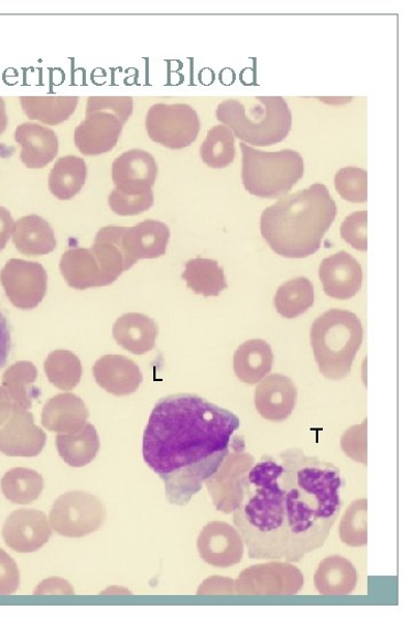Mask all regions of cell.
<instances>
[{
	"instance_id": "1",
	"label": "cell",
	"mask_w": 412,
	"mask_h": 618,
	"mask_svg": "<svg viewBox=\"0 0 412 618\" xmlns=\"http://www.w3.org/2000/svg\"><path fill=\"white\" fill-rule=\"evenodd\" d=\"M344 480L333 463L290 448L264 455L234 511L250 559L300 563L327 542L343 507Z\"/></svg>"
},
{
	"instance_id": "2",
	"label": "cell",
	"mask_w": 412,
	"mask_h": 618,
	"mask_svg": "<svg viewBox=\"0 0 412 618\" xmlns=\"http://www.w3.org/2000/svg\"><path fill=\"white\" fill-rule=\"evenodd\" d=\"M240 419L197 395L161 399L143 433V460L160 477L173 506L184 507L213 478L242 436Z\"/></svg>"
},
{
	"instance_id": "3",
	"label": "cell",
	"mask_w": 412,
	"mask_h": 618,
	"mask_svg": "<svg viewBox=\"0 0 412 618\" xmlns=\"http://www.w3.org/2000/svg\"><path fill=\"white\" fill-rule=\"evenodd\" d=\"M337 217V204L322 184L282 197L260 218L264 241L279 256L303 259L319 250Z\"/></svg>"
},
{
	"instance_id": "4",
	"label": "cell",
	"mask_w": 412,
	"mask_h": 618,
	"mask_svg": "<svg viewBox=\"0 0 412 618\" xmlns=\"http://www.w3.org/2000/svg\"><path fill=\"white\" fill-rule=\"evenodd\" d=\"M217 120L247 144L271 147L292 129V111L282 97L234 98L223 101Z\"/></svg>"
},
{
	"instance_id": "5",
	"label": "cell",
	"mask_w": 412,
	"mask_h": 618,
	"mask_svg": "<svg viewBox=\"0 0 412 618\" xmlns=\"http://www.w3.org/2000/svg\"><path fill=\"white\" fill-rule=\"evenodd\" d=\"M362 341L360 318L346 310L323 313L311 328V345L319 372L332 380L349 376Z\"/></svg>"
},
{
	"instance_id": "6",
	"label": "cell",
	"mask_w": 412,
	"mask_h": 618,
	"mask_svg": "<svg viewBox=\"0 0 412 618\" xmlns=\"http://www.w3.org/2000/svg\"><path fill=\"white\" fill-rule=\"evenodd\" d=\"M242 183L248 193L261 198L286 195L304 176L303 156L292 150L264 153L241 142Z\"/></svg>"
},
{
	"instance_id": "7",
	"label": "cell",
	"mask_w": 412,
	"mask_h": 618,
	"mask_svg": "<svg viewBox=\"0 0 412 618\" xmlns=\"http://www.w3.org/2000/svg\"><path fill=\"white\" fill-rule=\"evenodd\" d=\"M133 112L129 97H91L87 99L86 119L76 128L74 140L86 156L111 152Z\"/></svg>"
},
{
	"instance_id": "8",
	"label": "cell",
	"mask_w": 412,
	"mask_h": 618,
	"mask_svg": "<svg viewBox=\"0 0 412 618\" xmlns=\"http://www.w3.org/2000/svg\"><path fill=\"white\" fill-rule=\"evenodd\" d=\"M145 130L150 138L170 150H183L196 141L200 121L186 104H156L147 112Z\"/></svg>"
},
{
	"instance_id": "9",
	"label": "cell",
	"mask_w": 412,
	"mask_h": 618,
	"mask_svg": "<svg viewBox=\"0 0 412 618\" xmlns=\"http://www.w3.org/2000/svg\"><path fill=\"white\" fill-rule=\"evenodd\" d=\"M303 572L289 562L253 565L235 581V595L294 596L304 587Z\"/></svg>"
},
{
	"instance_id": "10",
	"label": "cell",
	"mask_w": 412,
	"mask_h": 618,
	"mask_svg": "<svg viewBox=\"0 0 412 618\" xmlns=\"http://www.w3.org/2000/svg\"><path fill=\"white\" fill-rule=\"evenodd\" d=\"M246 451L243 436L226 457L218 473L206 481L214 505L226 514L237 510L243 499V484L256 459Z\"/></svg>"
},
{
	"instance_id": "11",
	"label": "cell",
	"mask_w": 412,
	"mask_h": 618,
	"mask_svg": "<svg viewBox=\"0 0 412 618\" xmlns=\"http://www.w3.org/2000/svg\"><path fill=\"white\" fill-rule=\"evenodd\" d=\"M48 277L43 264L22 259H10L0 282L9 301L19 310H34L44 301L47 292Z\"/></svg>"
},
{
	"instance_id": "12",
	"label": "cell",
	"mask_w": 412,
	"mask_h": 618,
	"mask_svg": "<svg viewBox=\"0 0 412 618\" xmlns=\"http://www.w3.org/2000/svg\"><path fill=\"white\" fill-rule=\"evenodd\" d=\"M197 547L203 561L218 568L238 565L245 555V541L238 529L221 521L204 527Z\"/></svg>"
},
{
	"instance_id": "13",
	"label": "cell",
	"mask_w": 412,
	"mask_h": 618,
	"mask_svg": "<svg viewBox=\"0 0 412 618\" xmlns=\"http://www.w3.org/2000/svg\"><path fill=\"white\" fill-rule=\"evenodd\" d=\"M158 172V163L152 154L141 150L126 152L112 163L115 189L130 195L153 192Z\"/></svg>"
},
{
	"instance_id": "14",
	"label": "cell",
	"mask_w": 412,
	"mask_h": 618,
	"mask_svg": "<svg viewBox=\"0 0 412 618\" xmlns=\"http://www.w3.org/2000/svg\"><path fill=\"white\" fill-rule=\"evenodd\" d=\"M318 274L323 290L330 299L348 301L357 296L362 288L361 264L346 251L323 259Z\"/></svg>"
},
{
	"instance_id": "15",
	"label": "cell",
	"mask_w": 412,
	"mask_h": 618,
	"mask_svg": "<svg viewBox=\"0 0 412 618\" xmlns=\"http://www.w3.org/2000/svg\"><path fill=\"white\" fill-rule=\"evenodd\" d=\"M299 390L291 378L274 373L261 381L254 393L258 414L270 422L288 420L296 406Z\"/></svg>"
},
{
	"instance_id": "16",
	"label": "cell",
	"mask_w": 412,
	"mask_h": 618,
	"mask_svg": "<svg viewBox=\"0 0 412 618\" xmlns=\"http://www.w3.org/2000/svg\"><path fill=\"white\" fill-rule=\"evenodd\" d=\"M45 434L34 423L31 412L12 408L0 426V452L9 456H35L44 445Z\"/></svg>"
},
{
	"instance_id": "17",
	"label": "cell",
	"mask_w": 412,
	"mask_h": 618,
	"mask_svg": "<svg viewBox=\"0 0 412 618\" xmlns=\"http://www.w3.org/2000/svg\"><path fill=\"white\" fill-rule=\"evenodd\" d=\"M171 232L161 221L144 220L128 228L123 247L132 264L141 259H156L165 254Z\"/></svg>"
},
{
	"instance_id": "18",
	"label": "cell",
	"mask_w": 412,
	"mask_h": 618,
	"mask_svg": "<svg viewBox=\"0 0 412 618\" xmlns=\"http://www.w3.org/2000/svg\"><path fill=\"white\" fill-rule=\"evenodd\" d=\"M15 141L21 145V161L28 169H43L58 153L55 132L36 123H23L15 130Z\"/></svg>"
},
{
	"instance_id": "19",
	"label": "cell",
	"mask_w": 412,
	"mask_h": 618,
	"mask_svg": "<svg viewBox=\"0 0 412 618\" xmlns=\"http://www.w3.org/2000/svg\"><path fill=\"white\" fill-rule=\"evenodd\" d=\"M61 271L67 284L76 290L112 284L93 249L75 248L66 251L61 260Z\"/></svg>"
},
{
	"instance_id": "20",
	"label": "cell",
	"mask_w": 412,
	"mask_h": 618,
	"mask_svg": "<svg viewBox=\"0 0 412 618\" xmlns=\"http://www.w3.org/2000/svg\"><path fill=\"white\" fill-rule=\"evenodd\" d=\"M158 336V323L150 316L140 313L123 314L117 318L112 327V337L116 343L135 356H142L152 350Z\"/></svg>"
},
{
	"instance_id": "21",
	"label": "cell",
	"mask_w": 412,
	"mask_h": 618,
	"mask_svg": "<svg viewBox=\"0 0 412 618\" xmlns=\"http://www.w3.org/2000/svg\"><path fill=\"white\" fill-rule=\"evenodd\" d=\"M96 380L102 389L123 397L138 390L142 381L139 367L122 356H106L94 368Z\"/></svg>"
},
{
	"instance_id": "22",
	"label": "cell",
	"mask_w": 412,
	"mask_h": 618,
	"mask_svg": "<svg viewBox=\"0 0 412 618\" xmlns=\"http://www.w3.org/2000/svg\"><path fill=\"white\" fill-rule=\"evenodd\" d=\"M3 535L7 544L18 552L36 551L48 538L44 516L36 511H17L8 519Z\"/></svg>"
},
{
	"instance_id": "23",
	"label": "cell",
	"mask_w": 412,
	"mask_h": 618,
	"mask_svg": "<svg viewBox=\"0 0 412 618\" xmlns=\"http://www.w3.org/2000/svg\"><path fill=\"white\" fill-rule=\"evenodd\" d=\"M358 578V571L348 559L332 555L319 563L314 575V585L322 596H347L356 590Z\"/></svg>"
},
{
	"instance_id": "24",
	"label": "cell",
	"mask_w": 412,
	"mask_h": 618,
	"mask_svg": "<svg viewBox=\"0 0 412 618\" xmlns=\"http://www.w3.org/2000/svg\"><path fill=\"white\" fill-rule=\"evenodd\" d=\"M128 227L107 226L97 234L93 251L101 269L113 283L133 264L123 247V237Z\"/></svg>"
},
{
	"instance_id": "25",
	"label": "cell",
	"mask_w": 412,
	"mask_h": 618,
	"mask_svg": "<svg viewBox=\"0 0 412 618\" xmlns=\"http://www.w3.org/2000/svg\"><path fill=\"white\" fill-rule=\"evenodd\" d=\"M12 239L17 250L26 257L48 254L56 248L53 227L36 215L19 219L14 224Z\"/></svg>"
},
{
	"instance_id": "26",
	"label": "cell",
	"mask_w": 412,
	"mask_h": 618,
	"mask_svg": "<svg viewBox=\"0 0 412 618\" xmlns=\"http://www.w3.org/2000/svg\"><path fill=\"white\" fill-rule=\"evenodd\" d=\"M274 355L269 343L251 339L242 344L234 356V372L248 386H256L273 368Z\"/></svg>"
},
{
	"instance_id": "27",
	"label": "cell",
	"mask_w": 412,
	"mask_h": 618,
	"mask_svg": "<svg viewBox=\"0 0 412 618\" xmlns=\"http://www.w3.org/2000/svg\"><path fill=\"white\" fill-rule=\"evenodd\" d=\"M88 418L84 402L76 395L67 393L56 395L44 406L42 423L57 432H75L82 429Z\"/></svg>"
},
{
	"instance_id": "28",
	"label": "cell",
	"mask_w": 412,
	"mask_h": 618,
	"mask_svg": "<svg viewBox=\"0 0 412 618\" xmlns=\"http://www.w3.org/2000/svg\"><path fill=\"white\" fill-rule=\"evenodd\" d=\"M21 107L29 120L46 126L68 121L79 102L78 97H21Z\"/></svg>"
},
{
	"instance_id": "29",
	"label": "cell",
	"mask_w": 412,
	"mask_h": 618,
	"mask_svg": "<svg viewBox=\"0 0 412 618\" xmlns=\"http://www.w3.org/2000/svg\"><path fill=\"white\" fill-rule=\"evenodd\" d=\"M86 175L87 167L83 159L77 156L58 159L48 176L50 192L57 199H72L84 187Z\"/></svg>"
},
{
	"instance_id": "30",
	"label": "cell",
	"mask_w": 412,
	"mask_h": 618,
	"mask_svg": "<svg viewBox=\"0 0 412 618\" xmlns=\"http://www.w3.org/2000/svg\"><path fill=\"white\" fill-rule=\"evenodd\" d=\"M183 279L193 292L204 297H218L227 289L224 270L214 259H191L186 263Z\"/></svg>"
},
{
	"instance_id": "31",
	"label": "cell",
	"mask_w": 412,
	"mask_h": 618,
	"mask_svg": "<svg viewBox=\"0 0 412 618\" xmlns=\"http://www.w3.org/2000/svg\"><path fill=\"white\" fill-rule=\"evenodd\" d=\"M314 304V285L306 278H297L282 284L275 294L274 305L285 318H296Z\"/></svg>"
},
{
	"instance_id": "32",
	"label": "cell",
	"mask_w": 412,
	"mask_h": 618,
	"mask_svg": "<svg viewBox=\"0 0 412 618\" xmlns=\"http://www.w3.org/2000/svg\"><path fill=\"white\" fill-rule=\"evenodd\" d=\"M37 379V369L32 362H18L10 367L3 376V388L7 391L13 408L31 409L33 399L36 398L34 382Z\"/></svg>"
},
{
	"instance_id": "33",
	"label": "cell",
	"mask_w": 412,
	"mask_h": 618,
	"mask_svg": "<svg viewBox=\"0 0 412 618\" xmlns=\"http://www.w3.org/2000/svg\"><path fill=\"white\" fill-rule=\"evenodd\" d=\"M202 161L213 169L229 166L235 159V137L225 126H217L209 130L200 145Z\"/></svg>"
},
{
	"instance_id": "34",
	"label": "cell",
	"mask_w": 412,
	"mask_h": 618,
	"mask_svg": "<svg viewBox=\"0 0 412 618\" xmlns=\"http://www.w3.org/2000/svg\"><path fill=\"white\" fill-rule=\"evenodd\" d=\"M44 369L52 384L63 391L73 390L83 372L79 359L73 351L64 349L52 351Z\"/></svg>"
},
{
	"instance_id": "35",
	"label": "cell",
	"mask_w": 412,
	"mask_h": 618,
	"mask_svg": "<svg viewBox=\"0 0 412 618\" xmlns=\"http://www.w3.org/2000/svg\"><path fill=\"white\" fill-rule=\"evenodd\" d=\"M2 487L12 503L29 505L39 497L42 479L34 470L14 468L4 477Z\"/></svg>"
},
{
	"instance_id": "36",
	"label": "cell",
	"mask_w": 412,
	"mask_h": 618,
	"mask_svg": "<svg viewBox=\"0 0 412 618\" xmlns=\"http://www.w3.org/2000/svg\"><path fill=\"white\" fill-rule=\"evenodd\" d=\"M367 499L355 500L345 511L339 525L340 541L350 547H364L368 543L367 535Z\"/></svg>"
},
{
	"instance_id": "37",
	"label": "cell",
	"mask_w": 412,
	"mask_h": 618,
	"mask_svg": "<svg viewBox=\"0 0 412 618\" xmlns=\"http://www.w3.org/2000/svg\"><path fill=\"white\" fill-rule=\"evenodd\" d=\"M338 194L351 203H366L368 199V175L360 167L348 166L340 169L335 178Z\"/></svg>"
},
{
	"instance_id": "38",
	"label": "cell",
	"mask_w": 412,
	"mask_h": 618,
	"mask_svg": "<svg viewBox=\"0 0 412 618\" xmlns=\"http://www.w3.org/2000/svg\"><path fill=\"white\" fill-rule=\"evenodd\" d=\"M110 209L121 217H132L149 212L154 205V192L130 195L113 189L108 197Z\"/></svg>"
},
{
	"instance_id": "39",
	"label": "cell",
	"mask_w": 412,
	"mask_h": 618,
	"mask_svg": "<svg viewBox=\"0 0 412 618\" xmlns=\"http://www.w3.org/2000/svg\"><path fill=\"white\" fill-rule=\"evenodd\" d=\"M367 212L349 215L340 227V237L353 249L367 251Z\"/></svg>"
},
{
	"instance_id": "40",
	"label": "cell",
	"mask_w": 412,
	"mask_h": 618,
	"mask_svg": "<svg viewBox=\"0 0 412 618\" xmlns=\"http://www.w3.org/2000/svg\"><path fill=\"white\" fill-rule=\"evenodd\" d=\"M341 451L350 459L367 464V420L362 424L351 426L341 436Z\"/></svg>"
},
{
	"instance_id": "41",
	"label": "cell",
	"mask_w": 412,
	"mask_h": 618,
	"mask_svg": "<svg viewBox=\"0 0 412 618\" xmlns=\"http://www.w3.org/2000/svg\"><path fill=\"white\" fill-rule=\"evenodd\" d=\"M20 574L13 559L0 550V595H11L18 590Z\"/></svg>"
},
{
	"instance_id": "42",
	"label": "cell",
	"mask_w": 412,
	"mask_h": 618,
	"mask_svg": "<svg viewBox=\"0 0 412 618\" xmlns=\"http://www.w3.org/2000/svg\"><path fill=\"white\" fill-rule=\"evenodd\" d=\"M198 595H235V579L220 576L210 577L198 588Z\"/></svg>"
},
{
	"instance_id": "43",
	"label": "cell",
	"mask_w": 412,
	"mask_h": 618,
	"mask_svg": "<svg viewBox=\"0 0 412 618\" xmlns=\"http://www.w3.org/2000/svg\"><path fill=\"white\" fill-rule=\"evenodd\" d=\"M12 350V334L7 316L0 312V370H2L10 358Z\"/></svg>"
},
{
	"instance_id": "44",
	"label": "cell",
	"mask_w": 412,
	"mask_h": 618,
	"mask_svg": "<svg viewBox=\"0 0 412 618\" xmlns=\"http://www.w3.org/2000/svg\"><path fill=\"white\" fill-rule=\"evenodd\" d=\"M13 227L14 220L10 212L0 206V252L7 248L12 237Z\"/></svg>"
},
{
	"instance_id": "45",
	"label": "cell",
	"mask_w": 412,
	"mask_h": 618,
	"mask_svg": "<svg viewBox=\"0 0 412 618\" xmlns=\"http://www.w3.org/2000/svg\"><path fill=\"white\" fill-rule=\"evenodd\" d=\"M12 408L13 405L7 391L4 388H0V426L9 419Z\"/></svg>"
},
{
	"instance_id": "46",
	"label": "cell",
	"mask_w": 412,
	"mask_h": 618,
	"mask_svg": "<svg viewBox=\"0 0 412 618\" xmlns=\"http://www.w3.org/2000/svg\"><path fill=\"white\" fill-rule=\"evenodd\" d=\"M9 123V117L7 113V105L3 98H0V135H2Z\"/></svg>"
}]
</instances>
